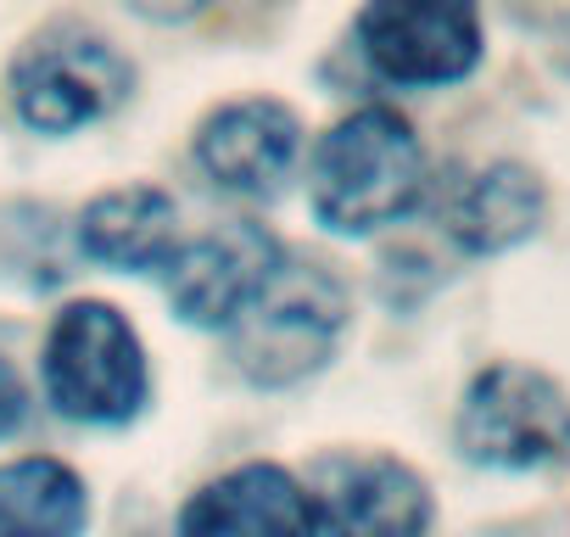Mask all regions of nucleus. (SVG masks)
Instances as JSON below:
<instances>
[{"label":"nucleus","instance_id":"f03ea898","mask_svg":"<svg viewBox=\"0 0 570 537\" xmlns=\"http://www.w3.org/2000/svg\"><path fill=\"white\" fill-rule=\"evenodd\" d=\"M353 325V297L336 268L279 257L263 292L229 320V364L257 392H285L314 381Z\"/></svg>","mask_w":570,"mask_h":537},{"label":"nucleus","instance_id":"9d476101","mask_svg":"<svg viewBox=\"0 0 570 537\" xmlns=\"http://www.w3.org/2000/svg\"><path fill=\"white\" fill-rule=\"evenodd\" d=\"M179 537H308V487L274 459H246L185 498Z\"/></svg>","mask_w":570,"mask_h":537},{"label":"nucleus","instance_id":"9b49d317","mask_svg":"<svg viewBox=\"0 0 570 537\" xmlns=\"http://www.w3.org/2000/svg\"><path fill=\"white\" fill-rule=\"evenodd\" d=\"M179 246V207L163 185H118L85 202L73 218V252L118 268V275H157Z\"/></svg>","mask_w":570,"mask_h":537},{"label":"nucleus","instance_id":"423d86ee","mask_svg":"<svg viewBox=\"0 0 570 537\" xmlns=\"http://www.w3.org/2000/svg\"><path fill=\"white\" fill-rule=\"evenodd\" d=\"M481 7L475 0H370L358 12L364 62L403 90H442L481 62Z\"/></svg>","mask_w":570,"mask_h":537},{"label":"nucleus","instance_id":"ddd939ff","mask_svg":"<svg viewBox=\"0 0 570 537\" xmlns=\"http://www.w3.org/2000/svg\"><path fill=\"white\" fill-rule=\"evenodd\" d=\"M90 487L73 465L51 453H23L0 465V537H85Z\"/></svg>","mask_w":570,"mask_h":537},{"label":"nucleus","instance_id":"4468645a","mask_svg":"<svg viewBox=\"0 0 570 537\" xmlns=\"http://www.w3.org/2000/svg\"><path fill=\"white\" fill-rule=\"evenodd\" d=\"M23 420H29V387H23V375L12 370V359L0 353V442L18 437Z\"/></svg>","mask_w":570,"mask_h":537},{"label":"nucleus","instance_id":"6e6552de","mask_svg":"<svg viewBox=\"0 0 570 537\" xmlns=\"http://www.w3.org/2000/svg\"><path fill=\"white\" fill-rule=\"evenodd\" d=\"M431 487L392 453L331 465L325 487L308 492V537H425Z\"/></svg>","mask_w":570,"mask_h":537},{"label":"nucleus","instance_id":"1a4fd4ad","mask_svg":"<svg viewBox=\"0 0 570 537\" xmlns=\"http://www.w3.org/2000/svg\"><path fill=\"white\" fill-rule=\"evenodd\" d=\"M297 157H303V124L285 101L268 96L229 101L207 113V124L196 129V163L229 196H274L292 179Z\"/></svg>","mask_w":570,"mask_h":537},{"label":"nucleus","instance_id":"f8f14e48","mask_svg":"<svg viewBox=\"0 0 570 537\" xmlns=\"http://www.w3.org/2000/svg\"><path fill=\"white\" fill-rule=\"evenodd\" d=\"M542 213H548V191L525 163H487L453 185V196L442 207V230L459 252L498 257V252H514L520 241H531L542 230Z\"/></svg>","mask_w":570,"mask_h":537},{"label":"nucleus","instance_id":"f257e3e1","mask_svg":"<svg viewBox=\"0 0 570 537\" xmlns=\"http://www.w3.org/2000/svg\"><path fill=\"white\" fill-rule=\"evenodd\" d=\"M425 196V152L403 113L358 107L320 135L308 163V207L331 235H381Z\"/></svg>","mask_w":570,"mask_h":537},{"label":"nucleus","instance_id":"39448f33","mask_svg":"<svg viewBox=\"0 0 570 537\" xmlns=\"http://www.w3.org/2000/svg\"><path fill=\"white\" fill-rule=\"evenodd\" d=\"M129 90L135 68L101 35L85 29H51L12 68V113L23 118V129L51 140L101 124L129 101Z\"/></svg>","mask_w":570,"mask_h":537},{"label":"nucleus","instance_id":"0eeeda50","mask_svg":"<svg viewBox=\"0 0 570 537\" xmlns=\"http://www.w3.org/2000/svg\"><path fill=\"white\" fill-rule=\"evenodd\" d=\"M279 241L252 218H224L207 235H190L168 257V303L196 331H229V320L263 292L279 268Z\"/></svg>","mask_w":570,"mask_h":537},{"label":"nucleus","instance_id":"2eb2a0df","mask_svg":"<svg viewBox=\"0 0 570 537\" xmlns=\"http://www.w3.org/2000/svg\"><path fill=\"white\" fill-rule=\"evenodd\" d=\"M124 7L135 18H146V23H190V18H202L213 7V0H124Z\"/></svg>","mask_w":570,"mask_h":537},{"label":"nucleus","instance_id":"20e7f679","mask_svg":"<svg viewBox=\"0 0 570 537\" xmlns=\"http://www.w3.org/2000/svg\"><path fill=\"white\" fill-rule=\"evenodd\" d=\"M453 442L481 470H553L570 465V392L531 364H487L453 420Z\"/></svg>","mask_w":570,"mask_h":537},{"label":"nucleus","instance_id":"7ed1b4c3","mask_svg":"<svg viewBox=\"0 0 570 537\" xmlns=\"http://www.w3.org/2000/svg\"><path fill=\"white\" fill-rule=\"evenodd\" d=\"M40 392L73 426H129L151 403V359L129 314L101 297L62 303L40 342Z\"/></svg>","mask_w":570,"mask_h":537}]
</instances>
